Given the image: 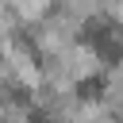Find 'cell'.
Masks as SVG:
<instances>
[{
	"instance_id": "cell-2",
	"label": "cell",
	"mask_w": 123,
	"mask_h": 123,
	"mask_svg": "<svg viewBox=\"0 0 123 123\" xmlns=\"http://www.w3.org/2000/svg\"><path fill=\"white\" fill-rule=\"evenodd\" d=\"M27 119H31V123H46V115H42V111H27Z\"/></svg>"
},
{
	"instance_id": "cell-1",
	"label": "cell",
	"mask_w": 123,
	"mask_h": 123,
	"mask_svg": "<svg viewBox=\"0 0 123 123\" xmlns=\"http://www.w3.org/2000/svg\"><path fill=\"white\" fill-rule=\"evenodd\" d=\"M100 88H104V77H88V81H81V96H85V100H96V96H104Z\"/></svg>"
}]
</instances>
